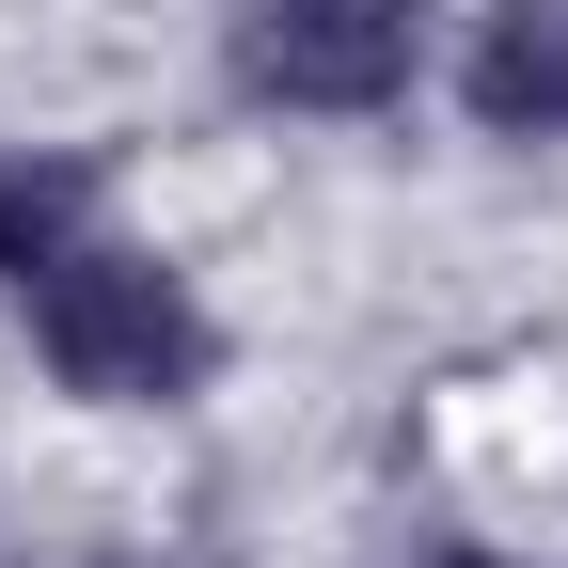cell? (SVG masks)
Returning <instances> with one entry per match:
<instances>
[{"label": "cell", "mask_w": 568, "mask_h": 568, "mask_svg": "<svg viewBox=\"0 0 568 568\" xmlns=\"http://www.w3.org/2000/svg\"><path fill=\"white\" fill-rule=\"evenodd\" d=\"M17 316H32V347H48V379L95 395V410H190L205 379H222V316H205L190 268L142 253L126 222H95L63 268H32Z\"/></svg>", "instance_id": "cell-1"}, {"label": "cell", "mask_w": 568, "mask_h": 568, "mask_svg": "<svg viewBox=\"0 0 568 568\" xmlns=\"http://www.w3.org/2000/svg\"><path fill=\"white\" fill-rule=\"evenodd\" d=\"M426 63V0H237L253 111H395Z\"/></svg>", "instance_id": "cell-2"}, {"label": "cell", "mask_w": 568, "mask_h": 568, "mask_svg": "<svg viewBox=\"0 0 568 568\" xmlns=\"http://www.w3.org/2000/svg\"><path fill=\"white\" fill-rule=\"evenodd\" d=\"M458 95H474L489 142H568V0H489Z\"/></svg>", "instance_id": "cell-3"}, {"label": "cell", "mask_w": 568, "mask_h": 568, "mask_svg": "<svg viewBox=\"0 0 568 568\" xmlns=\"http://www.w3.org/2000/svg\"><path fill=\"white\" fill-rule=\"evenodd\" d=\"M95 222H111V190H95L80 159H48V142H0V301H17L32 268H63Z\"/></svg>", "instance_id": "cell-4"}, {"label": "cell", "mask_w": 568, "mask_h": 568, "mask_svg": "<svg viewBox=\"0 0 568 568\" xmlns=\"http://www.w3.org/2000/svg\"><path fill=\"white\" fill-rule=\"evenodd\" d=\"M443 568H506V552H443Z\"/></svg>", "instance_id": "cell-5"}]
</instances>
